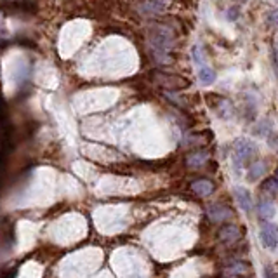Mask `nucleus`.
I'll return each instance as SVG.
<instances>
[{
  "mask_svg": "<svg viewBox=\"0 0 278 278\" xmlns=\"http://www.w3.org/2000/svg\"><path fill=\"white\" fill-rule=\"evenodd\" d=\"M259 240L264 249L275 251V249L278 247V226L273 225V223H264V225L261 226Z\"/></svg>",
  "mask_w": 278,
  "mask_h": 278,
  "instance_id": "1",
  "label": "nucleus"
},
{
  "mask_svg": "<svg viewBox=\"0 0 278 278\" xmlns=\"http://www.w3.org/2000/svg\"><path fill=\"white\" fill-rule=\"evenodd\" d=\"M254 152H255V145L251 139H238L235 143V160L238 162V165L245 164Z\"/></svg>",
  "mask_w": 278,
  "mask_h": 278,
  "instance_id": "2",
  "label": "nucleus"
},
{
  "mask_svg": "<svg viewBox=\"0 0 278 278\" xmlns=\"http://www.w3.org/2000/svg\"><path fill=\"white\" fill-rule=\"evenodd\" d=\"M207 214H209L210 219L216 221V223H223V221H226V219H229V217L233 216L231 209L226 207V205H223V203H212V205H209Z\"/></svg>",
  "mask_w": 278,
  "mask_h": 278,
  "instance_id": "3",
  "label": "nucleus"
},
{
  "mask_svg": "<svg viewBox=\"0 0 278 278\" xmlns=\"http://www.w3.org/2000/svg\"><path fill=\"white\" fill-rule=\"evenodd\" d=\"M235 197H236V202H238V205L242 207V210L244 212H252L254 210V202H252V195L249 190H245V188H235Z\"/></svg>",
  "mask_w": 278,
  "mask_h": 278,
  "instance_id": "4",
  "label": "nucleus"
},
{
  "mask_svg": "<svg viewBox=\"0 0 278 278\" xmlns=\"http://www.w3.org/2000/svg\"><path fill=\"white\" fill-rule=\"evenodd\" d=\"M155 80L162 85H169V87H188L190 80L186 78H181V76H171V75H164V73H158L155 75Z\"/></svg>",
  "mask_w": 278,
  "mask_h": 278,
  "instance_id": "5",
  "label": "nucleus"
},
{
  "mask_svg": "<svg viewBox=\"0 0 278 278\" xmlns=\"http://www.w3.org/2000/svg\"><path fill=\"white\" fill-rule=\"evenodd\" d=\"M191 188H193V191L198 195V197H209V195L214 191V184L210 183L209 179H198V181H195V183L191 184Z\"/></svg>",
  "mask_w": 278,
  "mask_h": 278,
  "instance_id": "6",
  "label": "nucleus"
},
{
  "mask_svg": "<svg viewBox=\"0 0 278 278\" xmlns=\"http://www.w3.org/2000/svg\"><path fill=\"white\" fill-rule=\"evenodd\" d=\"M275 212H277V207H275L273 202L263 200V202L257 205V214H259V217L261 219H264V221H270L271 217L275 216Z\"/></svg>",
  "mask_w": 278,
  "mask_h": 278,
  "instance_id": "7",
  "label": "nucleus"
},
{
  "mask_svg": "<svg viewBox=\"0 0 278 278\" xmlns=\"http://www.w3.org/2000/svg\"><path fill=\"white\" fill-rule=\"evenodd\" d=\"M198 80L202 82L203 85H210L216 82V72L212 68H209L207 65L198 66Z\"/></svg>",
  "mask_w": 278,
  "mask_h": 278,
  "instance_id": "8",
  "label": "nucleus"
},
{
  "mask_svg": "<svg viewBox=\"0 0 278 278\" xmlns=\"http://www.w3.org/2000/svg\"><path fill=\"white\" fill-rule=\"evenodd\" d=\"M219 236H221V240L225 242H235L240 238V229L235 225H228L219 231Z\"/></svg>",
  "mask_w": 278,
  "mask_h": 278,
  "instance_id": "9",
  "label": "nucleus"
},
{
  "mask_svg": "<svg viewBox=\"0 0 278 278\" xmlns=\"http://www.w3.org/2000/svg\"><path fill=\"white\" fill-rule=\"evenodd\" d=\"M264 172H266V164H264V162H261V160L254 162V164H251V169H249V174H247L249 181L261 179V177L264 176Z\"/></svg>",
  "mask_w": 278,
  "mask_h": 278,
  "instance_id": "10",
  "label": "nucleus"
},
{
  "mask_svg": "<svg viewBox=\"0 0 278 278\" xmlns=\"http://www.w3.org/2000/svg\"><path fill=\"white\" fill-rule=\"evenodd\" d=\"M207 160H209V155L207 153H193V155H190L186 158V165L191 169H197V167H202V165L207 164Z\"/></svg>",
  "mask_w": 278,
  "mask_h": 278,
  "instance_id": "11",
  "label": "nucleus"
},
{
  "mask_svg": "<svg viewBox=\"0 0 278 278\" xmlns=\"http://www.w3.org/2000/svg\"><path fill=\"white\" fill-rule=\"evenodd\" d=\"M191 56H193V63L197 66H203L205 65V52L200 46H195L191 49Z\"/></svg>",
  "mask_w": 278,
  "mask_h": 278,
  "instance_id": "12",
  "label": "nucleus"
},
{
  "mask_svg": "<svg viewBox=\"0 0 278 278\" xmlns=\"http://www.w3.org/2000/svg\"><path fill=\"white\" fill-rule=\"evenodd\" d=\"M249 271H251L249 264H245V263H235L231 266V270L228 271V273L229 275H247Z\"/></svg>",
  "mask_w": 278,
  "mask_h": 278,
  "instance_id": "13",
  "label": "nucleus"
},
{
  "mask_svg": "<svg viewBox=\"0 0 278 278\" xmlns=\"http://www.w3.org/2000/svg\"><path fill=\"white\" fill-rule=\"evenodd\" d=\"M263 190L266 191H278V179L277 177H270L266 183L263 184Z\"/></svg>",
  "mask_w": 278,
  "mask_h": 278,
  "instance_id": "14",
  "label": "nucleus"
},
{
  "mask_svg": "<svg viewBox=\"0 0 278 278\" xmlns=\"http://www.w3.org/2000/svg\"><path fill=\"white\" fill-rule=\"evenodd\" d=\"M268 25H270V26H273V28H278V11H273L271 12L270 16H268Z\"/></svg>",
  "mask_w": 278,
  "mask_h": 278,
  "instance_id": "15",
  "label": "nucleus"
},
{
  "mask_svg": "<svg viewBox=\"0 0 278 278\" xmlns=\"http://www.w3.org/2000/svg\"><path fill=\"white\" fill-rule=\"evenodd\" d=\"M275 177H277V179H278V169H277V172H275Z\"/></svg>",
  "mask_w": 278,
  "mask_h": 278,
  "instance_id": "16",
  "label": "nucleus"
}]
</instances>
